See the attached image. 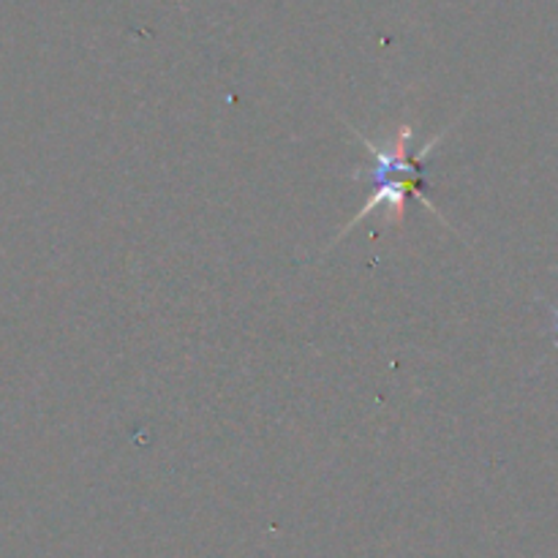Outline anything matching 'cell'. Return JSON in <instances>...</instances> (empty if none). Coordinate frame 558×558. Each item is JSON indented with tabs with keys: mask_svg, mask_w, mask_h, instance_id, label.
<instances>
[{
	"mask_svg": "<svg viewBox=\"0 0 558 558\" xmlns=\"http://www.w3.org/2000/svg\"><path fill=\"white\" fill-rule=\"evenodd\" d=\"M354 134L363 140L365 150L374 156V169H371V180H374V194H371V199L365 202L363 210H360L357 216H354L352 221L347 223V229H343L338 238H343L349 229L357 227V223L363 221L365 216H371V213H374L376 207H381V205L396 207L398 216H401L403 202H407L409 196H417V199H423L425 205H428L430 210L436 213V216H441V213L436 210L434 202H430L428 196H425V191H423L425 189L423 161L428 158V153L434 150V147L439 145L441 140H445L447 131H441L439 136H434V140H430L428 145H425L423 150L417 153V156H412V147H409V140H412V129H409V125H401L396 134H387L385 140H371V136L360 134V131H354Z\"/></svg>",
	"mask_w": 558,
	"mask_h": 558,
	"instance_id": "cell-1",
	"label": "cell"
}]
</instances>
